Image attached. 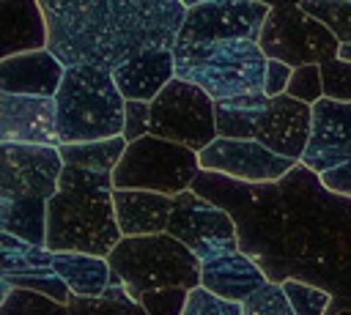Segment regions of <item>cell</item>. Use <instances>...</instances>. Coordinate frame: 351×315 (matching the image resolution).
Instances as JSON below:
<instances>
[{"mask_svg":"<svg viewBox=\"0 0 351 315\" xmlns=\"http://www.w3.org/2000/svg\"><path fill=\"white\" fill-rule=\"evenodd\" d=\"M321 181L335 189V192H343V194H351V159L337 164V167H329L321 173Z\"/></svg>","mask_w":351,"mask_h":315,"instance_id":"74e56055","label":"cell"},{"mask_svg":"<svg viewBox=\"0 0 351 315\" xmlns=\"http://www.w3.org/2000/svg\"><path fill=\"white\" fill-rule=\"evenodd\" d=\"M197 173V151L148 131L126 145L118 167L112 170V181L118 189H151L176 197L192 186Z\"/></svg>","mask_w":351,"mask_h":315,"instance_id":"ba28073f","label":"cell"},{"mask_svg":"<svg viewBox=\"0 0 351 315\" xmlns=\"http://www.w3.org/2000/svg\"><path fill=\"white\" fill-rule=\"evenodd\" d=\"M269 5L261 0H203L186 8L176 44H200L217 38H261Z\"/></svg>","mask_w":351,"mask_h":315,"instance_id":"7c38bea8","label":"cell"},{"mask_svg":"<svg viewBox=\"0 0 351 315\" xmlns=\"http://www.w3.org/2000/svg\"><path fill=\"white\" fill-rule=\"evenodd\" d=\"M151 134L203 151L217 131V101L195 82L173 77L151 101Z\"/></svg>","mask_w":351,"mask_h":315,"instance_id":"9c48e42d","label":"cell"},{"mask_svg":"<svg viewBox=\"0 0 351 315\" xmlns=\"http://www.w3.org/2000/svg\"><path fill=\"white\" fill-rule=\"evenodd\" d=\"M173 58L176 77L200 85L214 101L263 90L269 58L255 38L173 44Z\"/></svg>","mask_w":351,"mask_h":315,"instance_id":"8992f818","label":"cell"},{"mask_svg":"<svg viewBox=\"0 0 351 315\" xmlns=\"http://www.w3.org/2000/svg\"><path fill=\"white\" fill-rule=\"evenodd\" d=\"M337 58H343V60H351V44H346V41H340V49H337Z\"/></svg>","mask_w":351,"mask_h":315,"instance_id":"60d3db41","label":"cell"},{"mask_svg":"<svg viewBox=\"0 0 351 315\" xmlns=\"http://www.w3.org/2000/svg\"><path fill=\"white\" fill-rule=\"evenodd\" d=\"M302 5L329 25L340 41L351 44V0H302Z\"/></svg>","mask_w":351,"mask_h":315,"instance_id":"f546056e","label":"cell"},{"mask_svg":"<svg viewBox=\"0 0 351 315\" xmlns=\"http://www.w3.org/2000/svg\"><path fill=\"white\" fill-rule=\"evenodd\" d=\"M197 156L203 170H214L250 184L280 181L296 164V159H288L258 140H239V137H217Z\"/></svg>","mask_w":351,"mask_h":315,"instance_id":"5bb4252c","label":"cell"},{"mask_svg":"<svg viewBox=\"0 0 351 315\" xmlns=\"http://www.w3.org/2000/svg\"><path fill=\"white\" fill-rule=\"evenodd\" d=\"M5 282L11 285H19V288H33V290H41L63 304H69L71 299V288L66 285V279L52 268V271H22V274H3Z\"/></svg>","mask_w":351,"mask_h":315,"instance_id":"4dcf8cb0","label":"cell"},{"mask_svg":"<svg viewBox=\"0 0 351 315\" xmlns=\"http://www.w3.org/2000/svg\"><path fill=\"white\" fill-rule=\"evenodd\" d=\"M55 104L60 145L123 134L126 99L118 90L112 71L104 66H66L63 82L55 93Z\"/></svg>","mask_w":351,"mask_h":315,"instance_id":"5b68a950","label":"cell"},{"mask_svg":"<svg viewBox=\"0 0 351 315\" xmlns=\"http://www.w3.org/2000/svg\"><path fill=\"white\" fill-rule=\"evenodd\" d=\"M69 315H148L140 299L129 296L126 288L112 277L110 288L101 296H77L69 299Z\"/></svg>","mask_w":351,"mask_h":315,"instance_id":"d4e9b609","label":"cell"},{"mask_svg":"<svg viewBox=\"0 0 351 315\" xmlns=\"http://www.w3.org/2000/svg\"><path fill=\"white\" fill-rule=\"evenodd\" d=\"M126 145H129V140L123 134H118V137H104V140H90V142H63L58 148H60V156L66 164L112 173L118 167Z\"/></svg>","mask_w":351,"mask_h":315,"instance_id":"cb8c5ba5","label":"cell"},{"mask_svg":"<svg viewBox=\"0 0 351 315\" xmlns=\"http://www.w3.org/2000/svg\"><path fill=\"white\" fill-rule=\"evenodd\" d=\"M217 131L219 137L258 140L266 148L302 162L313 134V104L288 93H244L217 101Z\"/></svg>","mask_w":351,"mask_h":315,"instance_id":"277c9868","label":"cell"},{"mask_svg":"<svg viewBox=\"0 0 351 315\" xmlns=\"http://www.w3.org/2000/svg\"><path fill=\"white\" fill-rule=\"evenodd\" d=\"M186 296H189V288L170 285V288H156L143 293L140 301L148 310V315H181L186 307Z\"/></svg>","mask_w":351,"mask_h":315,"instance_id":"e575fe53","label":"cell"},{"mask_svg":"<svg viewBox=\"0 0 351 315\" xmlns=\"http://www.w3.org/2000/svg\"><path fill=\"white\" fill-rule=\"evenodd\" d=\"M288 96L302 99L307 104H315L324 99V77H321V63H307V66H296L288 82Z\"/></svg>","mask_w":351,"mask_h":315,"instance_id":"d6a6232c","label":"cell"},{"mask_svg":"<svg viewBox=\"0 0 351 315\" xmlns=\"http://www.w3.org/2000/svg\"><path fill=\"white\" fill-rule=\"evenodd\" d=\"M0 230L22 241L47 247V200L0 197Z\"/></svg>","mask_w":351,"mask_h":315,"instance_id":"603a6c76","label":"cell"},{"mask_svg":"<svg viewBox=\"0 0 351 315\" xmlns=\"http://www.w3.org/2000/svg\"><path fill=\"white\" fill-rule=\"evenodd\" d=\"M66 66L47 49H27L0 58V90L27 96H55Z\"/></svg>","mask_w":351,"mask_h":315,"instance_id":"ac0fdd59","label":"cell"},{"mask_svg":"<svg viewBox=\"0 0 351 315\" xmlns=\"http://www.w3.org/2000/svg\"><path fill=\"white\" fill-rule=\"evenodd\" d=\"M52 268L77 296H101L112 282L110 260L90 252H55Z\"/></svg>","mask_w":351,"mask_h":315,"instance_id":"7402d4cb","label":"cell"},{"mask_svg":"<svg viewBox=\"0 0 351 315\" xmlns=\"http://www.w3.org/2000/svg\"><path fill=\"white\" fill-rule=\"evenodd\" d=\"M151 131V101L126 99V118H123V137L132 142Z\"/></svg>","mask_w":351,"mask_h":315,"instance_id":"d590c367","label":"cell"},{"mask_svg":"<svg viewBox=\"0 0 351 315\" xmlns=\"http://www.w3.org/2000/svg\"><path fill=\"white\" fill-rule=\"evenodd\" d=\"M115 216L123 236H154L165 233L173 214V194L151 189H118L112 192Z\"/></svg>","mask_w":351,"mask_h":315,"instance_id":"d6986e66","label":"cell"},{"mask_svg":"<svg viewBox=\"0 0 351 315\" xmlns=\"http://www.w3.org/2000/svg\"><path fill=\"white\" fill-rule=\"evenodd\" d=\"M0 22H3L0 58L47 47L49 30L38 0H0Z\"/></svg>","mask_w":351,"mask_h":315,"instance_id":"44dd1931","label":"cell"},{"mask_svg":"<svg viewBox=\"0 0 351 315\" xmlns=\"http://www.w3.org/2000/svg\"><path fill=\"white\" fill-rule=\"evenodd\" d=\"M115 85L123 99H143L154 101L156 93L176 77V58L173 49H145L121 66L112 68Z\"/></svg>","mask_w":351,"mask_h":315,"instance_id":"ffe728a7","label":"cell"},{"mask_svg":"<svg viewBox=\"0 0 351 315\" xmlns=\"http://www.w3.org/2000/svg\"><path fill=\"white\" fill-rule=\"evenodd\" d=\"M261 3H266L269 8H277V5H299L302 0H261Z\"/></svg>","mask_w":351,"mask_h":315,"instance_id":"ab89813d","label":"cell"},{"mask_svg":"<svg viewBox=\"0 0 351 315\" xmlns=\"http://www.w3.org/2000/svg\"><path fill=\"white\" fill-rule=\"evenodd\" d=\"M181 315H241V301L222 299L214 290L197 285V288H189L186 307Z\"/></svg>","mask_w":351,"mask_h":315,"instance_id":"1f68e13d","label":"cell"},{"mask_svg":"<svg viewBox=\"0 0 351 315\" xmlns=\"http://www.w3.org/2000/svg\"><path fill=\"white\" fill-rule=\"evenodd\" d=\"M112 192V173L63 164L58 192L47 200V249L107 257L123 238Z\"/></svg>","mask_w":351,"mask_h":315,"instance_id":"3957f363","label":"cell"},{"mask_svg":"<svg viewBox=\"0 0 351 315\" xmlns=\"http://www.w3.org/2000/svg\"><path fill=\"white\" fill-rule=\"evenodd\" d=\"M0 315H69V304L33 288H19L0 279Z\"/></svg>","mask_w":351,"mask_h":315,"instance_id":"484cf974","label":"cell"},{"mask_svg":"<svg viewBox=\"0 0 351 315\" xmlns=\"http://www.w3.org/2000/svg\"><path fill=\"white\" fill-rule=\"evenodd\" d=\"M47 49L63 66L115 68L145 49H173L186 16L181 0H38Z\"/></svg>","mask_w":351,"mask_h":315,"instance_id":"7a4b0ae2","label":"cell"},{"mask_svg":"<svg viewBox=\"0 0 351 315\" xmlns=\"http://www.w3.org/2000/svg\"><path fill=\"white\" fill-rule=\"evenodd\" d=\"M291 74H293V66H288L285 60L269 58V63H266V79H263V93L266 96L285 93L288 90V82H291Z\"/></svg>","mask_w":351,"mask_h":315,"instance_id":"8d00e7d4","label":"cell"},{"mask_svg":"<svg viewBox=\"0 0 351 315\" xmlns=\"http://www.w3.org/2000/svg\"><path fill=\"white\" fill-rule=\"evenodd\" d=\"M258 44L266 52V58L285 60L293 68L337 58L340 49V38L332 33V27L310 11H304L302 3L271 8L263 22Z\"/></svg>","mask_w":351,"mask_h":315,"instance_id":"30bf717a","label":"cell"},{"mask_svg":"<svg viewBox=\"0 0 351 315\" xmlns=\"http://www.w3.org/2000/svg\"><path fill=\"white\" fill-rule=\"evenodd\" d=\"M167 233L184 241L200 260L214 252L239 247V230L233 216L195 189H184L176 194Z\"/></svg>","mask_w":351,"mask_h":315,"instance_id":"8fae6325","label":"cell"},{"mask_svg":"<svg viewBox=\"0 0 351 315\" xmlns=\"http://www.w3.org/2000/svg\"><path fill=\"white\" fill-rule=\"evenodd\" d=\"M351 159V101L321 99L313 104V134L302 162L318 173Z\"/></svg>","mask_w":351,"mask_h":315,"instance_id":"2e32d148","label":"cell"},{"mask_svg":"<svg viewBox=\"0 0 351 315\" xmlns=\"http://www.w3.org/2000/svg\"><path fill=\"white\" fill-rule=\"evenodd\" d=\"M324 315H351V296H332Z\"/></svg>","mask_w":351,"mask_h":315,"instance_id":"f35d334b","label":"cell"},{"mask_svg":"<svg viewBox=\"0 0 351 315\" xmlns=\"http://www.w3.org/2000/svg\"><path fill=\"white\" fill-rule=\"evenodd\" d=\"M0 197H41L58 192L63 156L58 145L0 142Z\"/></svg>","mask_w":351,"mask_h":315,"instance_id":"4fadbf2b","label":"cell"},{"mask_svg":"<svg viewBox=\"0 0 351 315\" xmlns=\"http://www.w3.org/2000/svg\"><path fill=\"white\" fill-rule=\"evenodd\" d=\"M181 3H184V5L189 8V5H197V3H203V0H181Z\"/></svg>","mask_w":351,"mask_h":315,"instance_id":"b9f144b4","label":"cell"},{"mask_svg":"<svg viewBox=\"0 0 351 315\" xmlns=\"http://www.w3.org/2000/svg\"><path fill=\"white\" fill-rule=\"evenodd\" d=\"M189 189L233 216L239 247L269 279L351 296V194L329 189L318 170L296 162L280 181L250 184L200 167Z\"/></svg>","mask_w":351,"mask_h":315,"instance_id":"6da1fadb","label":"cell"},{"mask_svg":"<svg viewBox=\"0 0 351 315\" xmlns=\"http://www.w3.org/2000/svg\"><path fill=\"white\" fill-rule=\"evenodd\" d=\"M0 142L60 145L55 96L0 90Z\"/></svg>","mask_w":351,"mask_h":315,"instance_id":"9a60e30c","label":"cell"},{"mask_svg":"<svg viewBox=\"0 0 351 315\" xmlns=\"http://www.w3.org/2000/svg\"><path fill=\"white\" fill-rule=\"evenodd\" d=\"M0 249H3V274H22V271H52L55 252L30 241H22L11 233L0 230Z\"/></svg>","mask_w":351,"mask_h":315,"instance_id":"4316f807","label":"cell"},{"mask_svg":"<svg viewBox=\"0 0 351 315\" xmlns=\"http://www.w3.org/2000/svg\"><path fill=\"white\" fill-rule=\"evenodd\" d=\"M241 315H296L282 282L269 279L241 301Z\"/></svg>","mask_w":351,"mask_h":315,"instance_id":"83f0119b","label":"cell"},{"mask_svg":"<svg viewBox=\"0 0 351 315\" xmlns=\"http://www.w3.org/2000/svg\"><path fill=\"white\" fill-rule=\"evenodd\" d=\"M112 277L126 288L129 296L140 299L156 288H197L200 285V257L176 236H123L107 255Z\"/></svg>","mask_w":351,"mask_h":315,"instance_id":"52a82bcc","label":"cell"},{"mask_svg":"<svg viewBox=\"0 0 351 315\" xmlns=\"http://www.w3.org/2000/svg\"><path fill=\"white\" fill-rule=\"evenodd\" d=\"M282 288L293 304V312L296 315H324L329 301H332V293L313 285V282H304L299 277H288L282 279Z\"/></svg>","mask_w":351,"mask_h":315,"instance_id":"f1b7e54d","label":"cell"},{"mask_svg":"<svg viewBox=\"0 0 351 315\" xmlns=\"http://www.w3.org/2000/svg\"><path fill=\"white\" fill-rule=\"evenodd\" d=\"M324 96L335 101H351V60L329 58L321 63Z\"/></svg>","mask_w":351,"mask_h":315,"instance_id":"836d02e7","label":"cell"},{"mask_svg":"<svg viewBox=\"0 0 351 315\" xmlns=\"http://www.w3.org/2000/svg\"><path fill=\"white\" fill-rule=\"evenodd\" d=\"M200 285L214 290L222 299L244 301L252 290L269 282L266 271L241 249H222L200 260Z\"/></svg>","mask_w":351,"mask_h":315,"instance_id":"e0dca14e","label":"cell"}]
</instances>
